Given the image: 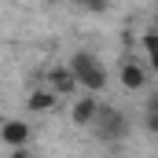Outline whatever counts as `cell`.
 <instances>
[{"label": "cell", "mask_w": 158, "mask_h": 158, "mask_svg": "<svg viewBox=\"0 0 158 158\" xmlns=\"http://www.w3.org/2000/svg\"><path fill=\"white\" fill-rule=\"evenodd\" d=\"M70 70L77 74L81 88H88V92L107 88V70H103V63H99L92 52H74V55H70Z\"/></svg>", "instance_id": "6da1fadb"}, {"label": "cell", "mask_w": 158, "mask_h": 158, "mask_svg": "<svg viewBox=\"0 0 158 158\" xmlns=\"http://www.w3.org/2000/svg\"><path fill=\"white\" fill-rule=\"evenodd\" d=\"M92 132L103 143H118V140L129 136V121H125V114H121L118 107H103L99 118H96V125H92Z\"/></svg>", "instance_id": "7a4b0ae2"}, {"label": "cell", "mask_w": 158, "mask_h": 158, "mask_svg": "<svg viewBox=\"0 0 158 158\" xmlns=\"http://www.w3.org/2000/svg\"><path fill=\"white\" fill-rule=\"evenodd\" d=\"M0 140H4L7 151H11V147H30L33 129H30V121H22V118H7L0 125Z\"/></svg>", "instance_id": "3957f363"}, {"label": "cell", "mask_w": 158, "mask_h": 158, "mask_svg": "<svg viewBox=\"0 0 158 158\" xmlns=\"http://www.w3.org/2000/svg\"><path fill=\"white\" fill-rule=\"evenodd\" d=\"M99 110H103V103L88 92V96H81L77 103L70 107V121H74L77 129H92V125H96V118H99Z\"/></svg>", "instance_id": "277c9868"}, {"label": "cell", "mask_w": 158, "mask_h": 158, "mask_svg": "<svg viewBox=\"0 0 158 158\" xmlns=\"http://www.w3.org/2000/svg\"><path fill=\"white\" fill-rule=\"evenodd\" d=\"M118 81H121V88L140 92V88H147V66H140L136 59H125L121 70H118Z\"/></svg>", "instance_id": "5b68a950"}, {"label": "cell", "mask_w": 158, "mask_h": 158, "mask_svg": "<svg viewBox=\"0 0 158 158\" xmlns=\"http://www.w3.org/2000/svg\"><path fill=\"white\" fill-rule=\"evenodd\" d=\"M48 88L59 92V96H74L81 88V81H77V74H74L70 66H55V70L48 74Z\"/></svg>", "instance_id": "8992f818"}, {"label": "cell", "mask_w": 158, "mask_h": 158, "mask_svg": "<svg viewBox=\"0 0 158 158\" xmlns=\"http://www.w3.org/2000/svg\"><path fill=\"white\" fill-rule=\"evenodd\" d=\"M55 103H59V92H52V88H33L26 96L30 114H48V110H55Z\"/></svg>", "instance_id": "52a82bcc"}, {"label": "cell", "mask_w": 158, "mask_h": 158, "mask_svg": "<svg viewBox=\"0 0 158 158\" xmlns=\"http://www.w3.org/2000/svg\"><path fill=\"white\" fill-rule=\"evenodd\" d=\"M77 11H88V15H103L107 7H110V0H70Z\"/></svg>", "instance_id": "ba28073f"}, {"label": "cell", "mask_w": 158, "mask_h": 158, "mask_svg": "<svg viewBox=\"0 0 158 158\" xmlns=\"http://www.w3.org/2000/svg\"><path fill=\"white\" fill-rule=\"evenodd\" d=\"M143 114H158V88L147 96V103H143Z\"/></svg>", "instance_id": "9c48e42d"}, {"label": "cell", "mask_w": 158, "mask_h": 158, "mask_svg": "<svg viewBox=\"0 0 158 158\" xmlns=\"http://www.w3.org/2000/svg\"><path fill=\"white\" fill-rule=\"evenodd\" d=\"M143 48H147V55H151V52H158V33H155V30L143 37Z\"/></svg>", "instance_id": "30bf717a"}, {"label": "cell", "mask_w": 158, "mask_h": 158, "mask_svg": "<svg viewBox=\"0 0 158 158\" xmlns=\"http://www.w3.org/2000/svg\"><path fill=\"white\" fill-rule=\"evenodd\" d=\"M7 158H33V151H30V147H11Z\"/></svg>", "instance_id": "8fae6325"}, {"label": "cell", "mask_w": 158, "mask_h": 158, "mask_svg": "<svg viewBox=\"0 0 158 158\" xmlns=\"http://www.w3.org/2000/svg\"><path fill=\"white\" fill-rule=\"evenodd\" d=\"M143 125H147V132L158 136V114H143Z\"/></svg>", "instance_id": "7c38bea8"}, {"label": "cell", "mask_w": 158, "mask_h": 158, "mask_svg": "<svg viewBox=\"0 0 158 158\" xmlns=\"http://www.w3.org/2000/svg\"><path fill=\"white\" fill-rule=\"evenodd\" d=\"M147 59H151V70H155V74H158V52H151Z\"/></svg>", "instance_id": "4fadbf2b"}, {"label": "cell", "mask_w": 158, "mask_h": 158, "mask_svg": "<svg viewBox=\"0 0 158 158\" xmlns=\"http://www.w3.org/2000/svg\"><path fill=\"white\" fill-rule=\"evenodd\" d=\"M151 30H155V33H158V19H155V26H151Z\"/></svg>", "instance_id": "5bb4252c"}, {"label": "cell", "mask_w": 158, "mask_h": 158, "mask_svg": "<svg viewBox=\"0 0 158 158\" xmlns=\"http://www.w3.org/2000/svg\"><path fill=\"white\" fill-rule=\"evenodd\" d=\"M155 4H158V0H155Z\"/></svg>", "instance_id": "9a60e30c"}]
</instances>
